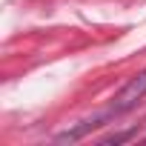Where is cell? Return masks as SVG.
<instances>
[{"instance_id":"obj_3","label":"cell","mask_w":146,"mask_h":146,"mask_svg":"<svg viewBox=\"0 0 146 146\" xmlns=\"http://www.w3.org/2000/svg\"><path fill=\"white\" fill-rule=\"evenodd\" d=\"M132 137H137V129H126V132L106 135V137H100V143H103V146H112V143H126V140H132Z\"/></svg>"},{"instance_id":"obj_1","label":"cell","mask_w":146,"mask_h":146,"mask_svg":"<svg viewBox=\"0 0 146 146\" xmlns=\"http://www.w3.org/2000/svg\"><path fill=\"white\" fill-rule=\"evenodd\" d=\"M112 115H117L115 109H106V112H95L92 117H83V120H78L75 126H69V129H63V132H57L54 135V140L57 143H75V140H83L89 132H95L98 126H103Z\"/></svg>"},{"instance_id":"obj_2","label":"cell","mask_w":146,"mask_h":146,"mask_svg":"<svg viewBox=\"0 0 146 146\" xmlns=\"http://www.w3.org/2000/svg\"><path fill=\"white\" fill-rule=\"evenodd\" d=\"M143 98H146V69L140 72V75H135V78L120 89V95L115 98L112 109H115L117 115H120V112H129V109H135Z\"/></svg>"}]
</instances>
